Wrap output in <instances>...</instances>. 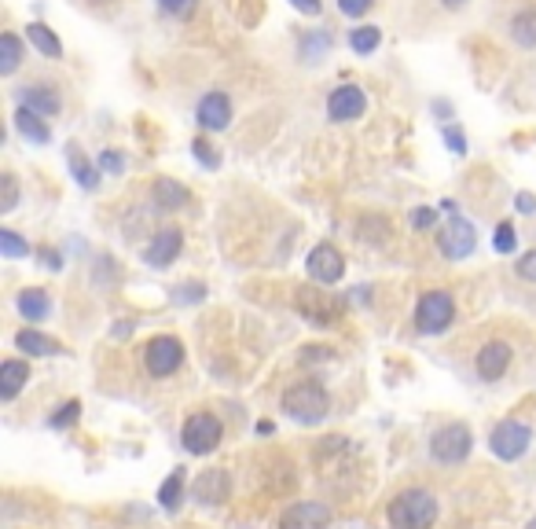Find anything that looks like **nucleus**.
<instances>
[{
	"instance_id": "nucleus-33",
	"label": "nucleus",
	"mask_w": 536,
	"mask_h": 529,
	"mask_svg": "<svg viewBox=\"0 0 536 529\" xmlns=\"http://www.w3.org/2000/svg\"><path fill=\"white\" fill-rule=\"evenodd\" d=\"M371 5H374V0H338V12L349 15V19H360V15L371 12Z\"/></svg>"
},
{
	"instance_id": "nucleus-11",
	"label": "nucleus",
	"mask_w": 536,
	"mask_h": 529,
	"mask_svg": "<svg viewBox=\"0 0 536 529\" xmlns=\"http://www.w3.org/2000/svg\"><path fill=\"white\" fill-rule=\"evenodd\" d=\"M367 111V96H364V88H356V85H338L331 96H328V115H331V122H353V118H360Z\"/></svg>"
},
{
	"instance_id": "nucleus-39",
	"label": "nucleus",
	"mask_w": 536,
	"mask_h": 529,
	"mask_svg": "<svg viewBox=\"0 0 536 529\" xmlns=\"http://www.w3.org/2000/svg\"><path fill=\"white\" fill-rule=\"evenodd\" d=\"M445 140H448V147H452L456 154H463V151H467V140H463V133H459L456 125H448V129H445Z\"/></svg>"
},
{
	"instance_id": "nucleus-12",
	"label": "nucleus",
	"mask_w": 536,
	"mask_h": 529,
	"mask_svg": "<svg viewBox=\"0 0 536 529\" xmlns=\"http://www.w3.org/2000/svg\"><path fill=\"white\" fill-rule=\"evenodd\" d=\"M328 522H331V511L324 504H319V500H301V504L283 511L280 529H328Z\"/></svg>"
},
{
	"instance_id": "nucleus-34",
	"label": "nucleus",
	"mask_w": 536,
	"mask_h": 529,
	"mask_svg": "<svg viewBox=\"0 0 536 529\" xmlns=\"http://www.w3.org/2000/svg\"><path fill=\"white\" fill-rule=\"evenodd\" d=\"M15 202H19V184H15L12 173H5V199H0V209H5V214H12Z\"/></svg>"
},
{
	"instance_id": "nucleus-22",
	"label": "nucleus",
	"mask_w": 536,
	"mask_h": 529,
	"mask_svg": "<svg viewBox=\"0 0 536 529\" xmlns=\"http://www.w3.org/2000/svg\"><path fill=\"white\" fill-rule=\"evenodd\" d=\"M67 158H70V173H74V181L85 188V191H96L99 188V170L88 162V158L70 144V151H67Z\"/></svg>"
},
{
	"instance_id": "nucleus-3",
	"label": "nucleus",
	"mask_w": 536,
	"mask_h": 529,
	"mask_svg": "<svg viewBox=\"0 0 536 529\" xmlns=\"http://www.w3.org/2000/svg\"><path fill=\"white\" fill-rule=\"evenodd\" d=\"M294 309L305 316L312 328H335L342 320V312H346L342 298L324 294V291H316V287H298L294 291Z\"/></svg>"
},
{
	"instance_id": "nucleus-42",
	"label": "nucleus",
	"mask_w": 536,
	"mask_h": 529,
	"mask_svg": "<svg viewBox=\"0 0 536 529\" xmlns=\"http://www.w3.org/2000/svg\"><path fill=\"white\" fill-rule=\"evenodd\" d=\"M514 202H518V209H522V214H536V199H532L529 191H522Z\"/></svg>"
},
{
	"instance_id": "nucleus-15",
	"label": "nucleus",
	"mask_w": 536,
	"mask_h": 529,
	"mask_svg": "<svg viewBox=\"0 0 536 529\" xmlns=\"http://www.w3.org/2000/svg\"><path fill=\"white\" fill-rule=\"evenodd\" d=\"M180 246H184V236H180L177 228H166V232H158V236L147 243V250H143V261L151 264V269H166L170 261H177Z\"/></svg>"
},
{
	"instance_id": "nucleus-5",
	"label": "nucleus",
	"mask_w": 536,
	"mask_h": 529,
	"mask_svg": "<svg viewBox=\"0 0 536 529\" xmlns=\"http://www.w3.org/2000/svg\"><path fill=\"white\" fill-rule=\"evenodd\" d=\"M456 316V305H452V294L445 291H426L415 305V328L422 335H441Z\"/></svg>"
},
{
	"instance_id": "nucleus-29",
	"label": "nucleus",
	"mask_w": 536,
	"mask_h": 529,
	"mask_svg": "<svg viewBox=\"0 0 536 529\" xmlns=\"http://www.w3.org/2000/svg\"><path fill=\"white\" fill-rule=\"evenodd\" d=\"M0 254H5V257H26V254H30V246L19 239V232L5 228V232H0Z\"/></svg>"
},
{
	"instance_id": "nucleus-16",
	"label": "nucleus",
	"mask_w": 536,
	"mask_h": 529,
	"mask_svg": "<svg viewBox=\"0 0 536 529\" xmlns=\"http://www.w3.org/2000/svg\"><path fill=\"white\" fill-rule=\"evenodd\" d=\"M19 99H23L19 107H30V111H37V115H60V107H63V99H60V88H56V85H48V81L26 85Z\"/></svg>"
},
{
	"instance_id": "nucleus-25",
	"label": "nucleus",
	"mask_w": 536,
	"mask_h": 529,
	"mask_svg": "<svg viewBox=\"0 0 536 529\" xmlns=\"http://www.w3.org/2000/svg\"><path fill=\"white\" fill-rule=\"evenodd\" d=\"M19 312L26 316V320H44V316L51 312V302H48V294L44 291H23L19 294Z\"/></svg>"
},
{
	"instance_id": "nucleus-41",
	"label": "nucleus",
	"mask_w": 536,
	"mask_h": 529,
	"mask_svg": "<svg viewBox=\"0 0 536 529\" xmlns=\"http://www.w3.org/2000/svg\"><path fill=\"white\" fill-rule=\"evenodd\" d=\"M291 5H294L301 15H319V12H324V5H319V0H291Z\"/></svg>"
},
{
	"instance_id": "nucleus-30",
	"label": "nucleus",
	"mask_w": 536,
	"mask_h": 529,
	"mask_svg": "<svg viewBox=\"0 0 536 529\" xmlns=\"http://www.w3.org/2000/svg\"><path fill=\"white\" fill-rule=\"evenodd\" d=\"M514 243H518V236H514V225H507V221H504V225L496 228V236H493V246H496L500 254H511V250H514Z\"/></svg>"
},
{
	"instance_id": "nucleus-36",
	"label": "nucleus",
	"mask_w": 536,
	"mask_h": 529,
	"mask_svg": "<svg viewBox=\"0 0 536 529\" xmlns=\"http://www.w3.org/2000/svg\"><path fill=\"white\" fill-rule=\"evenodd\" d=\"M191 147H195V158H199V162H206L209 170H217V166H221V158H217V151H213V147H209L206 140H195Z\"/></svg>"
},
{
	"instance_id": "nucleus-14",
	"label": "nucleus",
	"mask_w": 536,
	"mask_h": 529,
	"mask_svg": "<svg viewBox=\"0 0 536 529\" xmlns=\"http://www.w3.org/2000/svg\"><path fill=\"white\" fill-rule=\"evenodd\" d=\"M195 118H199V125L202 129H225L228 122H232V103H228V96L225 92H206L202 99H199V107H195Z\"/></svg>"
},
{
	"instance_id": "nucleus-23",
	"label": "nucleus",
	"mask_w": 536,
	"mask_h": 529,
	"mask_svg": "<svg viewBox=\"0 0 536 529\" xmlns=\"http://www.w3.org/2000/svg\"><path fill=\"white\" fill-rule=\"evenodd\" d=\"M26 37H30V44H33L37 51H44V56H51V60H60V56H63L60 37L51 33L44 23H30V26H26Z\"/></svg>"
},
{
	"instance_id": "nucleus-10",
	"label": "nucleus",
	"mask_w": 536,
	"mask_h": 529,
	"mask_svg": "<svg viewBox=\"0 0 536 529\" xmlns=\"http://www.w3.org/2000/svg\"><path fill=\"white\" fill-rule=\"evenodd\" d=\"M191 497H195L199 504H209V507L225 504V500L232 497V474H228L225 467H209V470H202L199 478H195V486H191Z\"/></svg>"
},
{
	"instance_id": "nucleus-13",
	"label": "nucleus",
	"mask_w": 536,
	"mask_h": 529,
	"mask_svg": "<svg viewBox=\"0 0 536 529\" xmlns=\"http://www.w3.org/2000/svg\"><path fill=\"white\" fill-rule=\"evenodd\" d=\"M438 243H441V254H445V257L459 261V257H467V254L474 250L477 236H474V225H470V221H463V218H452V221L441 228Z\"/></svg>"
},
{
	"instance_id": "nucleus-31",
	"label": "nucleus",
	"mask_w": 536,
	"mask_h": 529,
	"mask_svg": "<svg viewBox=\"0 0 536 529\" xmlns=\"http://www.w3.org/2000/svg\"><path fill=\"white\" fill-rule=\"evenodd\" d=\"M99 170H103V173H111V177H118V173L125 170V154H118V151H103V154H99Z\"/></svg>"
},
{
	"instance_id": "nucleus-6",
	"label": "nucleus",
	"mask_w": 536,
	"mask_h": 529,
	"mask_svg": "<svg viewBox=\"0 0 536 529\" xmlns=\"http://www.w3.org/2000/svg\"><path fill=\"white\" fill-rule=\"evenodd\" d=\"M470 445H474V434L467 422H448V427H441L430 441V456L438 463H463L470 456Z\"/></svg>"
},
{
	"instance_id": "nucleus-45",
	"label": "nucleus",
	"mask_w": 536,
	"mask_h": 529,
	"mask_svg": "<svg viewBox=\"0 0 536 529\" xmlns=\"http://www.w3.org/2000/svg\"><path fill=\"white\" fill-rule=\"evenodd\" d=\"M525 529H536V518H532V522H529V525H525Z\"/></svg>"
},
{
	"instance_id": "nucleus-18",
	"label": "nucleus",
	"mask_w": 536,
	"mask_h": 529,
	"mask_svg": "<svg viewBox=\"0 0 536 529\" xmlns=\"http://www.w3.org/2000/svg\"><path fill=\"white\" fill-rule=\"evenodd\" d=\"M26 383H30V364H23V360H5V364H0V397H5V401L19 397V390Z\"/></svg>"
},
{
	"instance_id": "nucleus-28",
	"label": "nucleus",
	"mask_w": 536,
	"mask_h": 529,
	"mask_svg": "<svg viewBox=\"0 0 536 529\" xmlns=\"http://www.w3.org/2000/svg\"><path fill=\"white\" fill-rule=\"evenodd\" d=\"M379 44H383V30L379 26H356V30H349V48L360 51V56H371Z\"/></svg>"
},
{
	"instance_id": "nucleus-40",
	"label": "nucleus",
	"mask_w": 536,
	"mask_h": 529,
	"mask_svg": "<svg viewBox=\"0 0 536 529\" xmlns=\"http://www.w3.org/2000/svg\"><path fill=\"white\" fill-rule=\"evenodd\" d=\"M41 261H44V269H51V273H60V269H63V257H60L56 250H48V246L41 250Z\"/></svg>"
},
{
	"instance_id": "nucleus-19",
	"label": "nucleus",
	"mask_w": 536,
	"mask_h": 529,
	"mask_svg": "<svg viewBox=\"0 0 536 529\" xmlns=\"http://www.w3.org/2000/svg\"><path fill=\"white\" fill-rule=\"evenodd\" d=\"M15 129H19L30 144H41V147L51 140V129H48V125L41 122V115L30 111V107H19V111H15Z\"/></svg>"
},
{
	"instance_id": "nucleus-38",
	"label": "nucleus",
	"mask_w": 536,
	"mask_h": 529,
	"mask_svg": "<svg viewBox=\"0 0 536 529\" xmlns=\"http://www.w3.org/2000/svg\"><path fill=\"white\" fill-rule=\"evenodd\" d=\"M434 221H438V209H430V206H422V209H415V214H411L415 228H430Z\"/></svg>"
},
{
	"instance_id": "nucleus-24",
	"label": "nucleus",
	"mask_w": 536,
	"mask_h": 529,
	"mask_svg": "<svg viewBox=\"0 0 536 529\" xmlns=\"http://www.w3.org/2000/svg\"><path fill=\"white\" fill-rule=\"evenodd\" d=\"M511 37L522 48H536V8H525L511 19Z\"/></svg>"
},
{
	"instance_id": "nucleus-43",
	"label": "nucleus",
	"mask_w": 536,
	"mask_h": 529,
	"mask_svg": "<svg viewBox=\"0 0 536 529\" xmlns=\"http://www.w3.org/2000/svg\"><path fill=\"white\" fill-rule=\"evenodd\" d=\"M199 298H202V287L199 283H191V287L180 291V302H199Z\"/></svg>"
},
{
	"instance_id": "nucleus-20",
	"label": "nucleus",
	"mask_w": 536,
	"mask_h": 529,
	"mask_svg": "<svg viewBox=\"0 0 536 529\" xmlns=\"http://www.w3.org/2000/svg\"><path fill=\"white\" fill-rule=\"evenodd\" d=\"M188 202V191H184V184H177V181H170V177H158L154 181V206L158 209H180Z\"/></svg>"
},
{
	"instance_id": "nucleus-17",
	"label": "nucleus",
	"mask_w": 536,
	"mask_h": 529,
	"mask_svg": "<svg viewBox=\"0 0 536 529\" xmlns=\"http://www.w3.org/2000/svg\"><path fill=\"white\" fill-rule=\"evenodd\" d=\"M477 364V376L481 379H500L507 372V364H511V349L507 342H489V346H481V353L474 357Z\"/></svg>"
},
{
	"instance_id": "nucleus-7",
	"label": "nucleus",
	"mask_w": 536,
	"mask_h": 529,
	"mask_svg": "<svg viewBox=\"0 0 536 529\" xmlns=\"http://www.w3.org/2000/svg\"><path fill=\"white\" fill-rule=\"evenodd\" d=\"M143 364H147V372L158 376V379H166L173 376L177 367L184 364V346L173 339V335H158L143 346Z\"/></svg>"
},
{
	"instance_id": "nucleus-32",
	"label": "nucleus",
	"mask_w": 536,
	"mask_h": 529,
	"mask_svg": "<svg viewBox=\"0 0 536 529\" xmlns=\"http://www.w3.org/2000/svg\"><path fill=\"white\" fill-rule=\"evenodd\" d=\"M158 5H162V12H170V15H177V19H188V15L195 12L199 0H158Z\"/></svg>"
},
{
	"instance_id": "nucleus-35",
	"label": "nucleus",
	"mask_w": 536,
	"mask_h": 529,
	"mask_svg": "<svg viewBox=\"0 0 536 529\" xmlns=\"http://www.w3.org/2000/svg\"><path fill=\"white\" fill-rule=\"evenodd\" d=\"M78 412H81V404H78V401H67L56 415H51V427H70V422L78 419Z\"/></svg>"
},
{
	"instance_id": "nucleus-9",
	"label": "nucleus",
	"mask_w": 536,
	"mask_h": 529,
	"mask_svg": "<svg viewBox=\"0 0 536 529\" xmlns=\"http://www.w3.org/2000/svg\"><path fill=\"white\" fill-rule=\"evenodd\" d=\"M529 441H532V431L525 427V422H514V419H504L500 427L493 431V452L500 459H507V463L518 459V456H525Z\"/></svg>"
},
{
	"instance_id": "nucleus-26",
	"label": "nucleus",
	"mask_w": 536,
	"mask_h": 529,
	"mask_svg": "<svg viewBox=\"0 0 536 529\" xmlns=\"http://www.w3.org/2000/svg\"><path fill=\"white\" fill-rule=\"evenodd\" d=\"M19 63H23V44H19L15 33H5V37H0V74H5V78L15 74Z\"/></svg>"
},
{
	"instance_id": "nucleus-44",
	"label": "nucleus",
	"mask_w": 536,
	"mask_h": 529,
	"mask_svg": "<svg viewBox=\"0 0 536 529\" xmlns=\"http://www.w3.org/2000/svg\"><path fill=\"white\" fill-rule=\"evenodd\" d=\"M463 5H467V0H445V8H452V12H456V8H463Z\"/></svg>"
},
{
	"instance_id": "nucleus-2",
	"label": "nucleus",
	"mask_w": 536,
	"mask_h": 529,
	"mask_svg": "<svg viewBox=\"0 0 536 529\" xmlns=\"http://www.w3.org/2000/svg\"><path fill=\"white\" fill-rule=\"evenodd\" d=\"M331 408V397L319 383H294L287 394H283V412L298 422H319Z\"/></svg>"
},
{
	"instance_id": "nucleus-21",
	"label": "nucleus",
	"mask_w": 536,
	"mask_h": 529,
	"mask_svg": "<svg viewBox=\"0 0 536 529\" xmlns=\"http://www.w3.org/2000/svg\"><path fill=\"white\" fill-rule=\"evenodd\" d=\"M15 346H19L23 353H33V357H56V353H63V346H60L56 339H48V335H41V331H19V335H15Z\"/></svg>"
},
{
	"instance_id": "nucleus-1",
	"label": "nucleus",
	"mask_w": 536,
	"mask_h": 529,
	"mask_svg": "<svg viewBox=\"0 0 536 529\" xmlns=\"http://www.w3.org/2000/svg\"><path fill=\"white\" fill-rule=\"evenodd\" d=\"M386 518L393 529H430L438 522V497L430 489H404L390 500Z\"/></svg>"
},
{
	"instance_id": "nucleus-37",
	"label": "nucleus",
	"mask_w": 536,
	"mask_h": 529,
	"mask_svg": "<svg viewBox=\"0 0 536 529\" xmlns=\"http://www.w3.org/2000/svg\"><path fill=\"white\" fill-rule=\"evenodd\" d=\"M518 276L529 280V283H536V250H529V254L518 261Z\"/></svg>"
},
{
	"instance_id": "nucleus-4",
	"label": "nucleus",
	"mask_w": 536,
	"mask_h": 529,
	"mask_svg": "<svg viewBox=\"0 0 536 529\" xmlns=\"http://www.w3.org/2000/svg\"><path fill=\"white\" fill-rule=\"evenodd\" d=\"M221 434H225V427H221L217 415H213V412H195V415L184 422L180 441H184V449H188L191 456H206V452H213V449L221 445Z\"/></svg>"
},
{
	"instance_id": "nucleus-8",
	"label": "nucleus",
	"mask_w": 536,
	"mask_h": 529,
	"mask_svg": "<svg viewBox=\"0 0 536 529\" xmlns=\"http://www.w3.org/2000/svg\"><path fill=\"white\" fill-rule=\"evenodd\" d=\"M305 264H309V276H312L319 287H331V283H338V280H342V273H346V261H342L338 246H331V243H319V246H312Z\"/></svg>"
},
{
	"instance_id": "nucleus-27",
	"label": "nucleus",
	"mask_w": 536,
	"mask_h": 529,
	"mask_svg": "<svg viewBox=\"0 0 536 529\" xmlns=\"http://www.w3.org/2000/svg\"><path fill=\"white\" fill-rule=\"evenodd\" d=\"M180 500H184V470L177 467V470L170 474V478L162 482V489H158V504H162L166 511H177Z\"/></svg>"
}]
</instances>
